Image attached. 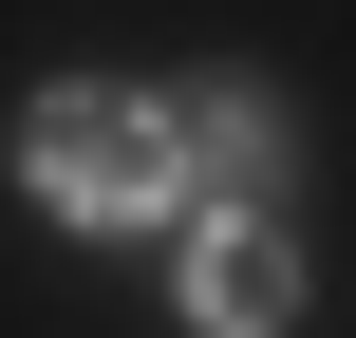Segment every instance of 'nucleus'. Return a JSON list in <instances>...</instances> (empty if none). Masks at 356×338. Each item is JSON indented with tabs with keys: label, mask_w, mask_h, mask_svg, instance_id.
<instances>
[{
	"label": "nucleus",
	"mask_w": 356,
	"mask_h": 338,
	"mask_svg": "<svg viewBox=\"0 0 356 338\" xmlns=\"http://www.w3.org/2000/svg\"><path fill=\"white\" fill-rule=\"evenodd\" d=\"M169 169H188V188H225V207H263V169H282V94H263V75L169 94Z\"/></svg>",
	"instance_id": "3"
},
{
	"label": "nucleus",
	"mask_w": 356,
	"mask_h": 338,
	"mask_svg": "<svg viewBox=\"0 0 356 338\" xmlns=\"http://www.w3.org/2000/svg\"><path fill=\"white\" fill-rule=\"evenodd\" d=\"M19 169H38V207H56V226H169V207H188L169 113H150V94H113V75L38 94V113H19Z\"/></svg>",
	"instance_id": "1"
},
{
	"label": "nucleus",
	"mask_w": 356,
	"mask_h": 338,
	"mask_svg": "<svg viewBox=\"0 0 356 338\" xmlns=\"http://www.w3.org/2000/svg\"><path fill=\"white\" fill-rule=\"evenodd\" d=\"M188 320L207 338H282L300 320V245H282L263 207H207V226H188Z\"/></svg>",
	"instance_id": "2"
}]
</instances>
